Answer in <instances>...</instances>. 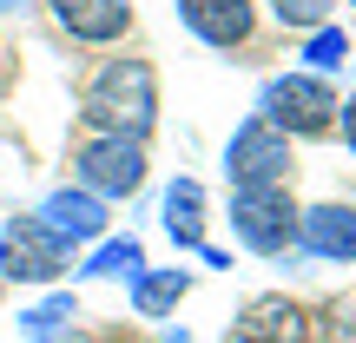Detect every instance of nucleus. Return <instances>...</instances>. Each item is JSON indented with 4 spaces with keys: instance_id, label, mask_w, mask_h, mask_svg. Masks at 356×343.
<instances>
[{
    "instance_id": "nucleus-17",
    "label": "nucleus",
    "mask_w": 356,
    "mask_h": 343,
    "mask_svg": "<svg viewBox=\"0 0 356 343\" xmlns=\"http://www.w3.org/2000/svg\"><path fill=\"white\" fill-rule=\"evenodd\" d=\"M270 13H277V26H291V33H317V26H330L337 0H270Z\"/></svg>"
},
{
    "instance_id": "nucleus-9",
    "label": "nucleus",
    "mask_w": 356,
    "mask_h": 343,
    "mask_svg": "<svg viewBox=\"0 0 356 343\" xmlns=\"http://www.w3.org/2000/svg\"><path fill=\"white\" fill-rule=\"evenodd\" d=\"M178 26H185L191 40H204V47L231 53V47L251 40L257 13H251V0H178Z\"/></svg>"
},
{
    "instance_id": "nucleus-19",
    "label": "nucleus",
    "mask_w": 356,
    "mask_h": 343,
    "mask_svg": "<svg viewBox=\"0 0 356 343\" xmlns=\"http://www.w3.org/2000/svg\"><path fill=\"white\" fill-rule=\"evenodd\" d=\"M198 257H204V264H211V271H231V251H218V244H211V238H204V244H198Z\"/></svg>"
},
{
    "instance_id": "nucleus-10",
    "label": "nucleus",
    "mask_w": 356,
    "mask_h": 343,
    "mask_svg": "<svg viewBox=\"0 0 356 343\" xmlns=\"http://www.w3.org/2000/svg\"><path fill=\"white\" fill-rule=\"evenodd\" d=\"M231 343H310V317H304V304H291L277 291L251 297L231 324Z\"/></svg>"
},
{
    "instance_id": "nucleus-3",
    "label": "nucleus",
    "mask_w": 356,
    "mask_h": 343,
    "mask_svg": "<svg viewBox=\"0 0 356 343\" xmlns=\"http://www.w3.org/2000/svg\"><path fill=\"white\" fill-rule=\"evenodd\" d=\"M231 238L257 257H291L297 251V205L284 185L264 191H231Z\"/></svg>"
},
{
    "instance_id": "nucleus-16",
    "label": "nucleus",
    "mask_w": 356,
    "mask_h": 343,
    "mask_svg": "<svg viewBox=\"0 0 356 343\" xmlns=\"http://www.w3.org/2000/svg\"><path fill=\"white\" fill-rule=\"evenodd\" d=\"M337 66H350V33L343 26H317V33H304V73H337Z\"/></svg>"
},
{
    "instance_id": "nucleus-20",
    "label": "nucleus",
    "mask_w": 356,
    "mask_h": 343,
    "mask_svg": "<svg viewBox=\"0 0 356 343\" xmlns=\"http://www.w3.org/2000/svg\"><path fill=\"white\" fill-rule=\"evenodd\" d=\"M26 7H47V0H0V13H26Z\"/></svg>"
},
{
    "instance_id": "nucleus-7",
    "label": "nucleus",
    "mask_w": 356,
    "mask_h": 343,
    "mask_svg": "<svg viewBox=\"0 0 356 343\" xmlns=\"http://www.w3.org/2000/svg\"><path fill=\"white\" fill-rule=\"evenodd\" d=\"M40 225L53 231V238L66 244V251H92L99 238H113V212H106L92 191H79V185H60V191H47L40 198Z\"/></svg>"
},
{
    "instance_id": "nucleus-18",
    "label": "nucleus",
    "mask_w": 356,
    "mask_h": 343,
    "mask_svg": "<svg viewBox=\"0 0 356 343\" xmlns=\"http://www.w3.org/2000/svg\"><path fill=\"white\" fill-rule=\"evenodd\" d=\"M337 126H343V145H350V152H356V93H350V99H343V106H337Z\"/></svg>"
},
{
    "instance_id": "nucleus-1",
    "label": "nucleus",
    "mask_w": 356,
    "mask_h": 343,
    "mask_svg": "<svg viewBox=\"0 0 356 343\" xmlns=\"http://www.w3.org/2000/svg\"><path fill=\"white\" fill-rule=\"evenodd\" d=\"M79 119L99 139L145 145L152 126H159V73H152V60H106L92 73V86L79 93Z\"/></svg>"
},
{
    "instance_id": "nucleus-2",
    "label": "nucleus",
    "mask_w": 356,
    "mask_h": 343,
    "mask_svg": "<svg viewBox=\"0 0 356 343\" xmlns=\"http://www.w3.org/2000/svg\"><path fill=\"white\" fill-rule=\"evenodd\" d=\"M257 119L277 126L284 139H317L337 119V93H330V79H317V73H270L264 86H257Z\"/></svg>"
},
{
    "instance_id": "nucleus-13",
    "label": "nucleus",
    "mask_w": 356,
    "mask_h": 343,
    "mask_svg": "<svg viewBox=\"0 0 356 343\" xmlns=\"http://www.w3.org/2000/svg\"><path fill=\"white\" fill-rule=\"evenodd\" d=\"M73 324H79V297L73 291H53V297H40L33 310H20V337L26 343H66Z\"/></svg>"
},
{
    "instance_id": "nucleus-8",
    "label": "nucleus",
    "mask_w": 356,
    "mask_h": 343,
    "mask_svg": "<svg viewBox=\"0 0 356 343\" xmlns=\"http://www.w3.org/2000/svg\"><path fill=\"white\" fill-rule=\"evenodd\" d=\"M297 257L317 264H356V205H304L297 212Z\"/></svg>"
},
{
    "instance_id": "nucleus-11",
    "label": "nucleus",
    "mask_w": 356,
    "mask_h": 343,
    "mask_svg": "<svg viewBox=\"0 0 356 343\" xmlns=\"http://www.w3.org/2000/svg\"><path fill=\"white\" fill-rule=\"evenodd\" d=\"M47 7H53V20H60V33L79 40V47H113L132 26L126 0H47Z\"/></svg>"
},
{
    "instance_id": "nucleus-14",
    "label": "nucleus",
    "mask_w": 356,
    "mask_h": 343,
    "mask_svg": "<svg viewBox=\"0 0 356 343\" xmlns=\"http://www.w3.org/2000/svg\"><path fill=\"white\" fill-rule=\"evenodd\" d=\"M185 291H191V271H178V264L152 271V264H145L139 278H132V310H139V317H172Z\"/></svg>"
},
{
    "instance_id": "nucleus-22",
    "label": "nucleus",
    "mask_w": 356,
    "mask_h": 343,
    "mask_svg": "<svg viewBox=\"0 0 356 343\" xmlns=\"http://www.w3.org/2000/svg\"><path fill=\"white\" fill-rule=\"evenodd\" d=\"M0 291H7V284H0Z\"/></svg>"
},
{
    "instance_id": "nucleus-21",
    "label": "nucleus",
    "mask_w": 356,
    "mask_h": 343,
    "mask_svg": "<svg viewBox=\"0 0 356 343\" xmlns=\"http://www.w3.org/2000/svg\"><path fill=\"white\" fill-rule=\"evenodd\" d=\"M165 343H191V337H185V330H178V324H172V330H165Z\"/></svg>"
},
{
    "instance_id": "nucleus-4",
    "label": "nucleus",
    "mask_w": 356,
    "mask_h": 343,
    "mask_svg": "<svg viewBox=\"0 0 356 343\" xmlns=\"http://www.w3.org/2000/svg\"><path fill=\"white\" fill-rule=\"evenodd\" d=\"M66 264H73V251L33 212L0 218V284H60Z\"/></svg>"
},
{
    "instance_id": "nucleus-5",
    "label": "nucleus",
    "mask_w": 356,
    "mask_h": 343,
    "mask_svg": "<svg viewBox=\"0 0 356 343\" xmlns=\"http://www.w3.org/2000/svg\"><path fill=\"white\" fill-rule=\"evenodd\" d=\"M225 178L231 191H264V185H284L291 178V139L264 119H238V132L225 139Z\"/></svg>"
},
{
    "instance_id": "nucleus-15",
    "label": "nucleus",
    "mask_w": 356,
    "mask_h": 343,
    "mask_svg": "<svg viewBox=\"0 0 356 343\" xmlns=\"http://www.w3.org/2000/svg\"><path fill=\"white\" fill-rule=\"evenodd\" d=\"M139 271H145V244L126 231V238H99V244H92L86 264H79V278H126L132 284Z\"/></svg>"
},
{
    "instance_id": "nucleus-6",
    "label": "nucleus",
    "mask_w": 356,
    "mask_h": 343,
    "mask_svg": "<svg viewBox=\"0 0 356 343\" xmlns=\"http://www.w3.org/2000/svg\"><path fill=\"white\" fill-rule=\"evenodd\" d=\"M73 185L92 191V198H132V191L145 185V145L132 139H99V132H86L73 152Z\"/></svg>"
},
{
    "instance_id": "nucleus-12",
    "label": "nucleus",
    "mask_w": 356,
    "mask_h": 343,
    "mask_svg": "<svg viewBox=\"0 0 356 343\" xmlns=\"http://www.w3.org/2000/svg\"><path fill=\"white\" fill-rule=\"evenodd\" d=\"M204 185L198 178H172L165 191H159V225H165V238L178 244V251H198L204 244Z\"/></svg>"
},
{
    "instance_id": "nucleus-23",
    "label": "nucleus",
    "mask_w": 356,
    "mask_h": 343,
    "mask_svg": "<svg viewBox=\"0 0 356 343\" xmlns=\"http://www.w3.org/2000/svg\"><path fill=\"white\" fill-rule=\"evenodd\" d=\"M350 7H356V0H350Z\"/></svg>"
}]
</instances>
